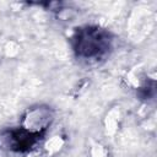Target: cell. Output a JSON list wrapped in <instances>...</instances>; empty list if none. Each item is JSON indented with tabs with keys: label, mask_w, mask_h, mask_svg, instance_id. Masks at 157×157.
I'll list each match as a JSON object with an SVG mask.
<instances>
[{
	"label": "cell",
	"mask_w": 157,
	"mask_h": 157,
	"mask_svg": "<svg viewBox=\"0 0 157 157\" xmlns=\"http://www.w3.org/2000/svg\"><path fill=\"white\" fill-rule=\"evenodd\" d=\"M43 135L23 126L5 129L0 131V148L11 152H27L39 142Z\"/></svg>",
	"instance_id": "7a4b0ae2"
},
{
	"label": "cell",
	"mask_w": 157,
	"mask_h": 157,
	"mask_svg": "<svg viewBox=\"0 0 157 157\" xmlns=\"http://www.w3.org/2000/svg\"><path fill=\"white\" fill-rule=\"evenodd\" d=\"M52 120H53V113L50 108L45 105H38L27 110L26 115L23 117L22 126L33 132L44 134V131L49 128Z\"/></svg>",
	"instance_id": "3957f363"
},
{
	"label": "cell",
	"mask_w": 157,
	"mask_h": 157,
	"mask_svg": "<svg viewBox=\"0 0 157 157\" xmlns=\"http://www.w3.org/2000/svg\"><path fill=\"white\" fill-rule=\"evenodd\" d=\"M113 37L109 31L98 26H83L71 37L72 50L77 59L87 63H98L112 50Z\"/></svg>",
	"instance_id": "6da1fadb"
}]
</instances>
